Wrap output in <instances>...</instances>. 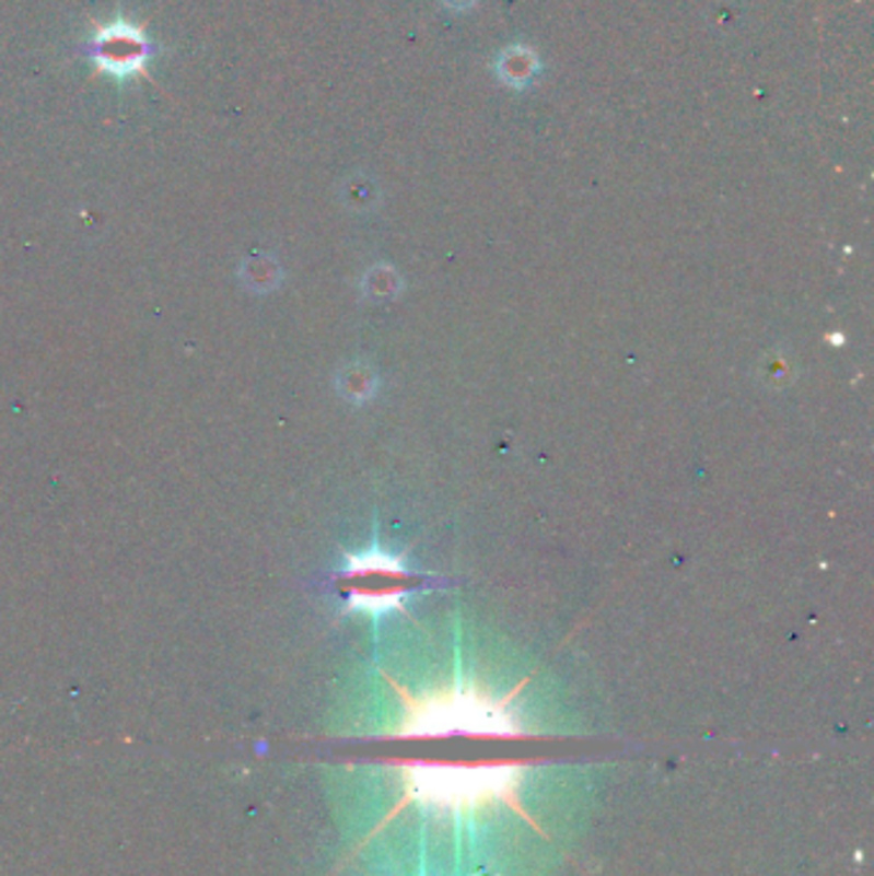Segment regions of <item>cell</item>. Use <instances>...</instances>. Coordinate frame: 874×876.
I'll return each mask as SVG.
<instances>
[{
    "instance_id": "7a4b0ae2",
    "label": "cell",
    "mask_w": 874,
    "mask_h": 876,
    "mask_svg": "<svg viewBox=\"0 0 874 876\" xmlns=\"http://www.w3.org/2000/svg\"><path fill=\"white\" fill-rule=\"evenodd\" d=\"M541 62L534 55V49L523 47V44H513V47L503 49L496 59V74L500 82L511 87H526L539 74Z\"/></svg>"
},
{
    "instance_id": "3957f363",
    "label": "cell",
    "mask_w": 874,
    "mask_h": 876,
    "mask_svg": "<svg viewBox=\"0 0 874 876\" xmlns=\"http://www.w3.org/2000/svg\"><path fill=\"white\" fill-rule=\"evenodd\" d=\"M442 3H446L454 11H465V9H473L477 0H442Z\"/></svg>"
},
{
    "instance_id": "6da1fadb",
    "label": "cell",
    "mask_w": 874,
    "mask_h": 876,
    "mask_svg": "<svg viewBox=\"0 0 874 876\" xmlns=\"http://www.w3.org/2000/svg\"><path fill=\"white\" fill-rule=\"evenodd\" d=\"M152 57L144 28L131 24L129 19H116L101 24L93 36V62L98 72L110 78H131V74H147V62Z\"/></svg>"
}]
</instances>
